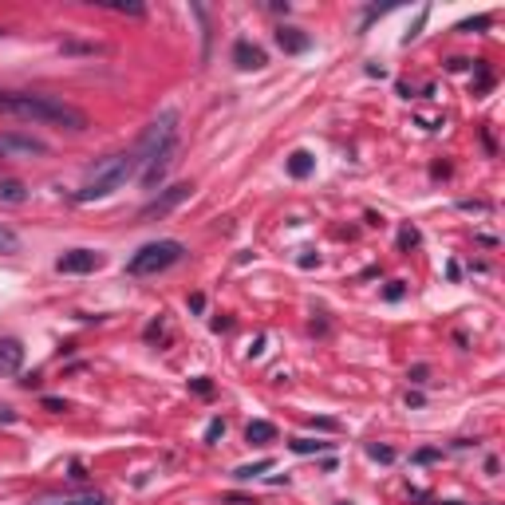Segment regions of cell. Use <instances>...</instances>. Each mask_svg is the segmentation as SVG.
<instances>
[{
	"instance_id": "obj_25",
	"label": "cell",
	"mask_w": 505,
	"mask_h": 505,
	"mask_svg": "<svg viewBox=\"0 0 505 505\" xmlns=\"http://www.w3.org/2000/svg\"><path fill=\"white\" fill-rule=\"evenodd\" d=\"M435 458H438V450H435V446H426V450H419V454H415V462H435Z\"/></svg>"
},
{
	"instance_id": "obj_11",
	"label": "cell",
	"mask_w": 505,
	"mask_h": 505,
	"mask_svg": "<svg viewBox=\"0 0 505 505\" xmlns=\"http://www.w3.org/2000/svg\"><path fill=\"white\" fill-rule=\"evenodd\" d=\"M276 438V426L265 423V419H253V423L245 426V442H253V446H265V442H273Z\"/></svg>"
},
{
	"instance_id": "obj_15",
	"label": "cell",
	"mask_w": 505,
	"mask_h": 505,
	"mask_svg": "<svg viewBox=\"0 0 505 505\" xmlns=\"http://www.w3.org/2000/svg\"><path fill=\"white\" fill-rule=\"evenodd\" d=\"M265 470H273V458H260V462H253V466H237V470H233V478L253 482V478H260Z\"/></svg>"
},
{
	"instance_id": "obj_2",
	"label": "cell",
	"mask_w": 505,
	"mask_h": 505,
	"mask_svg": "<svg viewBox=\"0 0 505 505\" xmlns=\"http://www.w3.org/2000/svg\"><path fill=\"white\" fill-rule=\"evenodd\" d=\"M178 111H162L158 119H154L142 138H138L135 154L142 158V186L146 190H158V182L166 178L170 162H174V146H178Z\"/></svg>"
},
{
	"instance_id": "obj_24",
	"label": "cell",
	"mask_w": 505,
	"mask_h": 505,
	"mask_svg": "<svg viewBox=\"0 0 505 505\" xmlns=\"http://www.w3.org/2000/svg\"><path fill=\"white\" fill-rule=\"evenodd\" d=\"M115 12H131V16H142V4H111Z\"/></svg>"
},
{
	"instance_id": "obj_28",
	"label": "cell",
	"mask_w": 505,
	"mask_h": 505,
	"mask_svg": "<svg viewBox=\"0 0 505 505\" xmlns=\"http://www.w3.org/2000/svg\"><path fill=\"white\" fill-rule=\"evenodd\" d=\"M336 505H352V502H336Z\"/></svg>"
},
{
	"instance_id": "obj_20",
	"label": "cell",
	"mask_w": 505,
	"mask_h": 505,
	"mask_svg": "<svg viewBox=\"0 0 505 505\" xmlns=\"http://www.w3.org/2000/svg\"><path fill=\"white\" fill-rule=\"evenodd\" d=\"M221 435H225V423H221V419H213V423L205 426V442H218Z\"/></svg>"
},
{
	"instance_id": "obj_4",
	"label": "cell",
	"mask_w": 505,
	"mask_h": 505,
	"mask_svg": "<svg viewBox=\"0 0 505 505\" xmlns=\"http://www.w3.org/2000/svg\"><path fill=\"white\" fill-rule=\"evenodd\" d=\"M182 257H186V245L174 241V237L151 241V245H142L135 257L126 260V273L131 276H154V273H162V269H170V265H178Z\"/></svg>"
},
{
	"instance_id": "obj_8",
	"label": "cell",
	"mask_w": 505,
	"mask_h": 505,
	"mask_svg": "<svg viewBox=\"0 0 505 505\" xmlns=\"http://www.w3.org/2000/svg\"><path fill=\"white\" fill-rule=\"evenodd\" d=\"M233 64L241 71H260L269 59H265V52H260L257 44H249V40H237L233 44Z\"/></svg>"
},
{
	"instance_id": "obj_7",
	"label": "cell",
	"mask_w": 505,
	"mask_h": 505,
	"mask_svg": "<svg viewBox=\"0 0 505 505\" xmlns=\"http://www.w3.org/2000/svg\"><path fill=\"white\" fill-rule=\"evenodd\" d=\"M28 505H111L103 493H44L32 497Z\"/></svg>"
},
{
	"instance_id": "obj_3",
	"label": "cell",
	"mask_w": 505,
	"mask_h": 505,
	"mask_svg": "<svg viewBox=\"0 0 505 505\" xmlns=\"http://www.w3.org/2000/svg\"><path fill=\"white\" fill-rule=\"evenodd\" d=\"M135 174H142V158H138L135 151L111 154V158H103V162L87 174V182L75 190V202H83V205H87V202H103V198H111L115 190H123Z\"/></svg>"
},
{
	"instance_id": "obj_1",
	"label": "cell",
	"mask_w": 505,
	"mask_h": 505,
	"mask_svg": "<svg viewBox=\"0 0 505 505\" xmlns=\"http://www.w3.org/2000/svg\"><path fill=\"white\" fill-rule=\"evenodd\" d=\"M0 115L20 119V123H40V126H59V131H87V115L71 107L55 95L40 91H0Z\"/></svg>"
},
{
	"instance_id": "obj_14",
	"label": "cell",
	"mask_w": 505,
	"mask_h": 505,
	"mask_svg": "<svg viewBox=\"0 0 505 505\" xmlns=\"http://www.w3.org/2000/svg\"><path fill=\"white\" fill-rule=\"evenodd\" d=\"M288 446H292L296 454H328L336 442H320V438H292Z\"/></svg>"
},
{
	"instance_id": "obj_19",
	"label": "cell",
	"mask_w": 505,
	"mask_h": 505,
	"mask_svg": "<svg viewBox=\"0 0 505 505\" xmlns=\"http://www.w3.org/2000/svg\"><path fill=\"white\" fill-rule=\"evenodd\" d=\"M383 296H387V301H403V296H407V285H403V280H391Z\"/></svg>"
},
{
	"instance_id": "obj_27",
	"label": "cell",
	"mask_w": 505,
	"mask_h": 505,
	"mask_svg": "<svg viewBox=\"0 0 505 505\" xmlns=\"http://www.w3.org/2000/svg\"><path fill=\"white\" fill-rule=\"evenodd\" d=\"M312 265H320V257H312V253H304V257H301V269H312Z\"/></svg>"
},
{
	"instance_id": "obj_16",
	"label": "cell",
	"mask_w": 505,
	"mask_h": 505,
	"mask_svg": "<svg viewBox=\"0 0 505 505\" xmlns=\"http://www.w3.org/2000/svg\"><path fill=\"white\" fill-rule=\"evenodd\" d=\"M16 249H20V237L8 225H0V253H16Z\"/></svg>"
},
{
	"instance_id": "obj_13",
	"label": "cell",
	"mask_w": 505,
	"mask_h": 505,
	"mask_svg": "<svg viewBox=\"0 0 505 505\" xmlns=\"http://www.w3.org/2000/svg\"><path fill=\"white\" fill-rule=\"evenodd\" d=\"M28 198V186L20 182V178H4L0 182V202H12V205H20Z\"/></svg>"
},
{
	"instance_id": "obj_12",
	"label": "cell",
	"mask_w": 505,
	"mask_h": 505,
	"mask_svg": "<svg viewBox=\"0 0 505 505\" xmlns=\"http://www.w3.org/2000/svg\"><path fill=\"white\" fill-rule=\"evenodd\" d=\"M312 170H316V158L308 151H292V154H288V174H292V178H308Z\"/></svg>"
},
{
	"instance_id": "obj_10",
	"label": "cell",
	"mask_w": 505,
	"mask_h": 505,
	"mask_svg": "<svg viewBox=\"0 0 505 505\" xmlns=\"http://www.w3.org/2000/svg\"><path fill=\"white\" fill-rule=\"evenodd\" d=\"M276 44H280V52H288V55H301V52L312 48V40L304 36L301 28H288V24L276 28Z\"/></svg>"
},
{
	"instance_id": "obj_5",
	"label": "cell",
	"mask_w": 505,
	"mask_h": 505,
	"mask_svg": "<svg viewBox=\"0 0 505 505\" xmlns=\"http://www.w3.org/2000/svg\"><path fill=\"white\" fill-rule=\"evenodd\" d=\"M190 193H193V186H190V182H178V186L162 190L158 198H151V202L142 205V209H138V221H154V218H166V213H174L178 205H182L186 198H190Z\"/></svg>"
},
{
	"instance_id": "obj_18",
	"label": "cell",
	"mask_w": 505,
	"mask_h": 505,
	"mask_svg": "<svg viewBox=\"0 0 505 505\" xmlns=\"http://www.w3.org/2000/svg\"><path fill=\"white\" fill-rule=\"evenodd\" d=\"M419 245V229H415V225H403V229H399V249H415Z\"/></svg>"
},
{
	"instance_id": "obj_17",
	"label": "cell",
	"mask_w": 505,
	"mask_h": 505,
	"mask_svg": "<svg viewBox=\"0 0 505 505\" xmlns=\"http://www.w3.org/2000/svg\"><path fill=\"white\" fill-rule=\"evenodd\" d=\"M368 458H375V462H395V450L391 446H379V442H368Z\"/></svg>"
},
{
	"instance_id": "obj_22",
	"label": "cell",
	"mask_w": 505,
	"mask_h": 505,
	"mask_svg": "<svg viewBox=\"0 0 505 505\" xmlns=\"http://www.w3.org/2000/svg\"><path fill=\"white\" fill-rule=\"evenodd\" d=\"M490 24V16H478V20H462L458 24V32H478V28H486Z\"/></svg>"
},
{
	"instance_id": "obj_6",
	"label": "cell",
	"mask_w": 505,
	"mask_h": 505,
	"mask_svg": "<svg viewBox=\"0 0 505 505\" xmlns=\"http://www.w3.org/2000/svg\"><path fill=\"white\" fill-rule=\"evenodd\" d=\"M95 269H103V253H95V249H71V253H64V257L55 260V273H95Z\"/></svg>"
},
{
	"instance_id": "obj_9",
	"label": "cell",
	"mask_w": 505,
	"mask_h": 505,
	"mask_svg": "<svg viewBox=\"0 0 505 505\" xmlns=\"http://www.w3.org/2000/svg\"><path fill=\"white\" fill-rule=\"evenodd\" d=\"M20 368H24V343L4 336L0 340V375H16Z\"/></svg>"
},
{
	"instance_id": "obj_21",
	"label": "cell",
	"mask_w": 505,
	"mask_h": 505,
	"mask_svg": "<svg viewBox=\"0 0 505 505\" xmlns=\"http://www.w3.org/2000/svg\"><path fill=\"white\" fill-rule=\"evenodd\" d=\"M190 387L198 391V395H213V383L205 379V375H198V379H190Z\"/></svg>"
},
{
	"instance_id": "obj_23",
	"label": "cell",
	"mask_w": 505,
	"mask_h": 505,
	"mask_svg": "<svg viewBox=\"0 0 505 505\" xmlns=\"http://www.w3.org/2000/svg\"><path fill=\"white\" fill-rule=\"evenodd\" d=\"M44 407L55 410V415H64V410H68V403H64V399H55V395H44Z\"/></svg>"
},
{
	"instance_id": "obj_30",
	"label": "cell",
	"mask_w": 505,
	"mask_h": 505,
	"mask_svg": "<svg viewBox=\"0 0 505 505\" xmlns=\"http://www.w3.org/2000/svg\"><path fill=\"white\" fill-rule=\"evenodd\" d=\"M0 154H4V146H0Z\"/></svg>"
},
{
	"instance_id": "obj_26",
	"label": "cell",
	"mask_w": 505,
	"mask_h": 505,
	"mask_svg": "<svg viewBox=\"0 0 505 505\" xmlns=\"http://www.w3.org/2000/svg\"><path fill=\"white\" fill-rule=\"evenodd\" d=\"M190 312H205V296H202V292H193V296H190Z\"/></svg>"
},
{
	"instance_id": "obj_29",
	"label": "cell",
	"mask_w": 505,
	"mask_h": 505,
	"mask_svg": "<svg viewBox=\"0 0 505 505\" xmlns=\"http://www.w3.org/2000/svg\"><path fill=\"white\" fill-rule=\"evenodd\" d=\"M0 36H4V28H0Z\"/></svg>"
}]
</instances>
